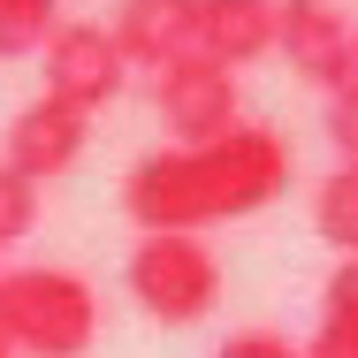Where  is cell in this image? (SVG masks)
I'll use <instances>...</instances> for the list:
<instances>
[{
  "instance_id": "6da1fadb",
  "label": "cell",
  "mask_w": 358,
  "mask_h": 358,
  "mask_svg": "<svg viewBox=\"0 0 358 358\" xmlns=\"http://www.w3.org/2000/svg\"><path fill=\"white\" fill-rule=\"evenodd\" d=\"M289 191V145L267 122H236L229 138L145 152L122 176V214L138 236H206L214 221H244Z\"/></svg>"
},
{
  "instance_id": "7a4b0ae2",
  "label": "cell",
  "mask_w": 358,
  "mask_h": 358,
  "mask_svg": "<svg viewBox=\"0 0 358 358\" xmlns=\"http://www.w3.org/2000/svg\"><path fill=\"white\" fill-rule=\"evenodd\" d=\"M0 343L31 358H84L99 343V289L76 267H0Z\"/></svg>"
},
{
  "instance_id": "3957f363",
  "label": "cell",
  "mask_w": 358,
  "mask_h": 358,
  "mask_svg": "<svg viewBox=\"0 0 358 358\" xmlns=\"http://www.w3.org/2000/svg\"><path fill=\"white\" fill-rule=\"evenodd\" d=\"M122 275L138 313H152L160 328H199L221 305V259L206 252V236H138Z\"/></svg>"
},
{
  "instance_id": "277c9868",
  "label": "cell",
  "mask_w": 358,
  "mask_h": 358,
  "mask_svg": "<svg viewBox=\"0 0 358 358\" xmlns=\"http://www.w3.org/2000/svg\"><path fill=\"white\" fill-rule=\"evenodd\" d=\"M38 54H46V92H38V99H62L84 122H92L99 107H115L122 84H130L115 38H107V23H54V38H46Z\"/></svg>"
},
{
  "instance_id": "5b68a950",
  "label": "cell",
  "mask_w": 358,
  "mask_h": 358,
  "mask_svg": "<svg viewBox=\"0 0 358 358\" xmlns=\"http://www.w3.org/2000/svg\"><path fill=\"white\" fill-rule=\"evenodd\" d=\"M152 107H160L168 138H183V145L229 138V130L244 122V92H236V76L221 69V62H206V54L168 62V69H160V84H152Z\"/></svg>"
},
{
  "instance_id": "8992f818",
  "label": "cell",
  "mask_w": 358,
  "mask_h": 358,
  "mask_svg": "<svg viewBox=\"0 0 358 358\" xmlns=\"http://www.w3.org/2000/svg\"><path fill=\"white\" fill-rule=\"evenodd\" d=\"M275 46L320 92L351 84V23H343L336 0H275Z\"/></svg>"
},
{
  "instance_id": "52a82bcc",
  "label": "cell",
  "mask_w": 358,
  "mask_h": 358,
  "mask_svg": "<svg viewBox=\"0 0 358 358\" xmlns=\"http://www.w3.org/2000/svg\"><path fill=\"white\" fill-rule=\"evenodd\" d=\"M84 138H92V122L62 107V99H31V107H15V122H8V168L31 183V191H46L54 176H69L76 160H84Z\"/></svg>"
},
{
  "instance_id": "ba28073f",
  "label": "cell",
  "mask_w": 358,
  "mask_h": 358,
  "mask_svg": "<svg viewBox=\"0 0 358 358\" xmlns=\"http://www.w3.org/2000/svg\"><path fill=\"white\" fill-rule=\"evenodd\" d=\"M115 54L122 69H168L183 54H199V0H122L115 8Z\"/></svg>"
},
{
  "instance_id": "9c48e42d",
  "label": "cell",
  "mask_w": 358,
  "mask_h": 358,
  "mask_svg": "<svg viewBox=\"0 0 358 358\" xmlns=\"http://www.w3.org/2000/svg\"><path fill=\"white\" fill-rule=\"evenodd\" d=\"M199 54L229 76L275 54V0H199Z\"/></svg>"
},
{
  "instance_id": "30bf717a",
  "label": "cell",
  "mask_w": 358,
  "mask_h": 358,
  "mask_svg": "<svg viewBox=\"0 0 358 358\" xmlns=\"http://www.w3.org/2000/svg\"><path fill=\"white\" fill-rule=\"evenodd\" d=\"M297 358H358V259H343L320 289V320L297 343Z\"/></svg>"
},
{
  "instance_id": "8fae6325",
  "label": "cell",
  "mask_w": 358,
  "mask_h": 358,
  "mask_svg": "<svg viewBox=\"0 0 358 358\" xmlns=\"http://www.w3.org/2000/svg\"><path fill=\"white\" fill-rule=\"evenodd\" d=\"M313 229H320V244L358 259V160H336V176L313 191Z\"/></svg>"
},
{
  "instance_id": "7c38bea8",
  "label": "cell",
  "mask_w": 358,
  "mask_h": 358,
  "mask_svg": "<svg viewBox=\"0 0 358 358\" xmlns=\"http://www.w3.org/2000/svg\"><path fill=\"white\" fill-rule=\"evenodd\" d=\"M54 23H62V8H54V0H0V62L38 54V46L54 38Z\"/></svg>"
},
{
  "instance_id": "4fadbf2b",
  "label": "cell",
  "mask_w": 358,
  "mask_h": 358,
  "mask_svg": "<svg viewBox=\"0 0 358 358\" xmlns=\"http://www.w3.org/2000/svg\"><path fill=\"white\" fill-rule=\"evenodd\" d=\"M31 229H38V191L0 160V252H8V244H23Z\"/></svg>"
},
{
  "instance_id": "5bb4252c",
  "label": "cell",
  "mask_w": 358,
  "mask_h": 358,
  "mask_svg": "<svg viewBox=\"0 0 358 358\" xmlns=\"http://www.w3.org/2000/svg\"><path fill=\"white\" fill-rule=\"evenodd\" d=\"M328 145H336L343 160H358V76L328 92Z\"/></svg>"
},
{
  "instance_id": "9a60e30c",
  "label": "cell",
  "mask_w": 358,
  "mask_h": 358,
  "mask_svg": "<svg viewBox=\"0 0 358 358\" xmlns=\"http://www.w3.org/2000/svg\"><path fill=\"white\" fill-rule=\"evenodd\" d=\"M214 358H297V343H289V336H275V328H236Z\"/></svg>"
},
{
  "instance_id": "2e32d148",
  "label": "cell",
  "mask_w": 358,
  "mask_h": 358,
  "mask_svg": "<svg viewBox=\"0 0 358 358\" xmlns=\"http://www.w3.org/2000/svg\"><path fill=\"white\" fill-rule=\"evenodd\" d=\"M351 76H358V31H351Z\"/></svg>"
},
{
  "instance_id": "e0dca14e",
  "label": "cell",
  "mask_w": 358,
  "mask_h": 358,
  "mask_svg": "<svg viewBox=\"0 0 358 358\" xmlns=\"http://www.w3.org/2000/svg\"><path fill=\"white\" fill-rule=\"evenodd\" d=\"M0 358H15V351H8V343H0Z\"/></svg>"
}]
</instances>
